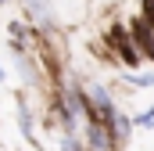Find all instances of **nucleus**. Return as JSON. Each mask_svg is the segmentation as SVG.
I'll list each match as a JSON object with an SVG mask.
<instances>
[{
    "label": "nucleus",
    "instance_id": "2",
    "mask_svg": "<svg viewBox=\"0 0 154 151\" xmlns=\"http://www.w3.org/2000/svg\"><path fill=\"white\" fill-rule=\"evenodd\" d=\"M136 126H143V130H147V126H154V108H147V112L140 115V119H136Z\"/></svg>",
    "mask_w": 154,
    "mask_h": 151
},
{
    "label": "nucleus",
    "instance_id": "6",
    "mask_svg": "<svg viewBox=\"0 0 154 151\" xmlns=\"http://www.w3.org/2000/svg\"><path fill=\"white\" fill-rule=\"evenodd\" d=\"M0 76H4V72H0Z\"/></svg>",
    "mask_w": 154,
    "mask_h": 151
},
{
    "label": "nucleus",
    "instance_id": "4",
    "mask_svg": "<svg viewBox=\"0 0 154 151\" xmlns=\"http://www.w3.org/2000/svg\"><path fill=\"white\" fill-rule=\"evenodd\" d=\"M65 151H82V144H79V140H72V137H68V140H65Z\"/></svg>",
    "mask_w": 154,
    "mask_h": 151
},
{
    "label": "nucleus",
    "instance_id": "3",
    "mask_svg": "<svg viewBox=\"0 0 154 151\" xmlns=\"http://www.w3.org/2000/svg\"><path fill=\"white\" fill-rule=\"evenodd\" d=\"M133 83H136V86H154V72L151 76H133Z\"/></svg>",
    "mask_w": 154,
    "mask_h": 151
},
{
    "label": "nucleus",
    "instance_id": "5",
    "mask_svg": "<svg viewBox=\"0 0 154 151\" xmlns=\"http://www.w3.org/2000/svg\"><path fill=\"white\" fill-rule=\"evenodd\" d=\"M0 4H7V0H0Z\"/></svg>",
    "mask_w": 154,
    "mask_h": 151
},
{
    "label": "nucleus",
    "instance_id": "1",
    "mask_svg": "<svg viewBox=\"0 0 154 151\" xmlns=\"http://www.w3.org/2000/svg\"><path fill=\"white\" fill-rule=\"evenodd\" d=\"M86 144H90L93 151H108V148H111V137L93 122V126H90V133H86Z\"/></svg>",
    "mask_w": 154,
    "mask_h": 151
}]
</instances>
